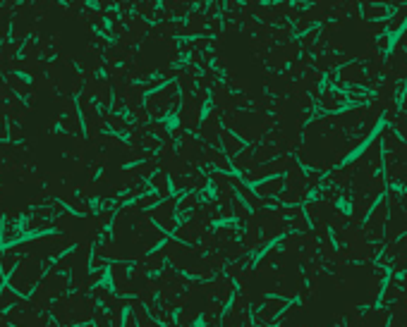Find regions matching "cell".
Here are the masks:
<instances>
[{"label": "cell", "instance_id": "5b68a950", "mask_svg": "<svg viewBox=\"0 0 407 327\" xmlns=\"http://www.w3.org/2000/svg\"><path fill=\"white\" fill-rule=\"evenodd\" d=\"M223 141H225L227 153H237V151L242 148V143H240V139H235V136H230V134H225V136H223Z\"/></svg>", "mask_w": 407, "mask_h": 327}, {"label": "cell", "instance_id": "277c9868", "mask_svg": "<svg viewBox=\"0 0 407 327\" xmlns=\"http://www.w3.org/2000/svg\"><path fill=\"white\" fill-rule=\"evenodd\" d=\"M283 187H285L283 180H271L268 184H261V187H259V194H278Z\"/></svg>", "mask_w": 407, "mask_h": 327}, {"label": "cell", "instance_id": "52a82bcc", "mask_svg": "<svg viewBox=\"0 0 407 327\" xmlns=\"http://www.w3.org/2000/svg\"><path fill=\"white\" fill-rule=\"evenodd\" d=\"M388 46H391V36H381V39H378V48H381V50H388Z\"/></svg>", "mask_w": 407, "mask_h": 327}, {"label": "cell", "instance_id": "ba28073f", "mask_svg": "<svg viewBox=\"0 0 407 327\" xmlns=\"http://www.w3.org/2000/svg\"><path fill=\"white\" fill-rule=\"evenodd\" d=\"M400 287L407 289V270H405V277H400Z\"/></svg>", "mask_w": 407, "mask_h": 327}, {"label": "cell", "instance_id": "3957f363", "mask_svg": "<svg viewBox=\"0 0 407 327\" xmlns=\"http://www.w3.org/2000/svg\"><path fill=\"white\" fill-rule=\"evenodd\" d=\"M388 12H391V10L386 8V5H371V8H367L364 17H367V19H381V17H388Z\"/></svg>", "mask_w": 407, "mask_h": 327}, {"label": "cell", "instance_id": "7a4b0ae2", "mask_svg": "<svg viewBox=\"0 0 407 327\" xmlns=\"http://www.w3.org/2000/svg\"><path fill=\"white\" fill-rule=\"evenodd\" d=\"M405 19H407V5H405V8H400L398 15H395L391 22H388V32H398L400 26L405 24Z\"/></svg>", "mask_w": 407, "mask_h": 327}, {"label": "cell", "instance_id": "6da1fadb", "mask_svg": "<svg viewBox=\"0 0 407 327\" xmlns=\"http://www.w3.org/2000/svg\"><path fill=\"white\" fill-rule=\"evenodd\" d=\"M340 77L350 84H357V81H364V70H362V65H347L340 70Z\"/></svg>", "mask_w": 407, "mask_h": 327}, {"label": "cell", "instance_id": "8992f818", "mask_svg": "<svg viewBox=\"0 0 407 327\" xmlns=\"http://www.w3.org/2000/svg\"><path fill=\"white\" fill-rule=\"evenodd\" d=\"M17 296L12 294V291H5V294H0V308H5L8 304H15Z\"/></svg>", "mask_w": 407, "mask_h": 327}]
</instances>
